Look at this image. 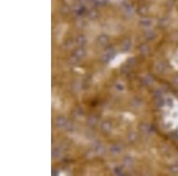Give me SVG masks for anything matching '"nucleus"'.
Segmentation results:
<instances>
[{
	"label": "nucleus",
	"instance_id": "1",
	"mask_svg": "<svg viewBox=\"0 0 178 176\" xmlns=\"http://www.w3.org/2000/svg\"><path fill=\"white\" fill-rule=\"evenodd\" d=\"M171 24V20L169 17L164 16L159 18L158 21V26L161 28H166Z\"/></svg>",
	"mask_w": 178,
	"mask_h": 176
},
{
	"label": "nucleus",
	"instance_id": "4",
	"mask_svg": "<svg viewBox=\"0 0 178 176\" xmlns=\"http://www.w3.org/2000/svg\"><path fill=\"white\" fill-rule=\"evenodd\" d=\"M149 12V8L147 5L143 4L138 7V12L142 17H146Z\"/></svg>",
	"mask_w": 178,
	"mask_h": 176
},
{
	"label": "nucleus",
	"instance_id": "5",
	"mask_svg": "<svg viewBox=\"0 0 178 176\" xmlns=\"http://www.w3.org/2000/svg\"><path fill=\"white\" fill-rule=\"evenodd\" d=\"M170 1H174V0H170Z\"/></svg>",
	"mask_w": 178,
	"mask_h": 176
},
{
	"label": "nucleus",
	"instance_id": "2",
	"mask_svg": "<svg viewBox=\"0 0 178 176\" xmlns=\"http://www.w3.org/2000/svg\"><path fill=\"white\" fill-rule=\"evenodd\" d=\"M153 21L149 17H144L140 21V25L144 27V28H149L152 25Z\"/></svg>",
	"mask_w": 178,
	"mask_h": 176
},
{
	"label": "nucleus",
	"instance_id": "6",
	"mask_svg": "<svg viewBox=\"0 0 178 176\" xmlns=\"http://www.w3.org/2000/svg\"><path fill=\"white\" fill-rule=\"evenodd\" d=\"M143 1H146V0H143Z\"/></svg>",
	"mask_w": 178,
	"mask_h": 176
},
{
	"label": "nucleus",
	"instance_id": "3",
	"mask_svg": "<svg viewBox=\"0 0 178 176\" xmlns=\"http://www.w3.org/2000/svg\"><path fill=\"white\" fill-rule=\"evenodd\" d=\"M144 36L146 39L148 40H152L155 39L156 36V32L152 30H148L144 33Z\"/></svg>",
	"mask_w": 178,
	"mask_h": 176
}]
</instances>
